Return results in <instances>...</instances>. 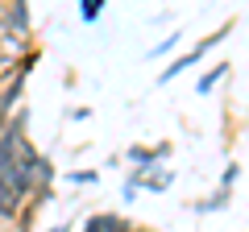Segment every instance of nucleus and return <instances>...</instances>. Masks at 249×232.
Segmentation results:
<instances>
[{"instance_id": "39448f33", "label": "nucleus", "mask_w": 249, "mask_h": 232, "mask_svg": "<svg viewBox=\"0 0 249 232\" xmlns=\"http://www.w3.org/2000/svg\"><path fill=\"white\" fill-rule=\"evenodd\" d=\"M220 207H229V191H216V195H208L204 203L196 207V212H220Z\"/></svg>"}, {"instance_id": "0eeeda50", "label": "nucleus", "mask_w": 249, "mask_h": 232, "mask_svg": "<svg viewBox=\"0 0 249 232\" xmlns=\"http://www.w3.org/2000/svg\"><path fill=\"white\" fill-rule=\"evenodd\" d=\"M175 42H178V33H170V37H162V42H158V46H154V50H150V54H166V50H175Z\"/></svg>"}, {"instance_id": "9d476101", "label": "nucleus", "mask_w": 249, "mask_h": 232, "mask_svg": "<svg viewBox=\"0 0 249 232\" xmlns=\"http://www.w3.org/2000/svg\"><path fill=\"white\" fill-rule=\"evenodd\" d=\"M4 125H9V116H4V108H0V129H4Z\"/></svg>"}, {"instance_id": "6e6552de", "label": "nucleus", "mask_w": 249, "mask_h": 232, "mask_svg": "<svg viewBox=\"0 0 249 232\" xmlns=\"http://www.w3.org/2000/svg\"><path fill=\"white\" fill-rule=\"evenodd\" d=\"M75 182H96V170H79V174H71Z\"/></svg>"}, {"instance_id": "7ed1b4c3", "label": "nucleus", "mask_w": 249, "mask_h": 232, "mask_svg": "<svg viewBox=\"0 0 249 232\" xmlns=\"http://www.w3.org/2000/svg\"><path fill=\"white\" fill-rule=\"evenodd\" d=\"M229 71H232L229 63H216V66H212V71H208V75H199L196 91H199V96H208V91H212V87H216V83H220V79H224V75H229Z\"/></svg>"}, {"instance_id": "f257e3e1", "label": "nucleus", "mask_w": 249, "mask_h": 232, "mask_svg": "<svg viewBox=\"0 0 249 232\" xmlns=\"http://www.w3.org/2000/svg\"><path fill=\"white\" fill-rule=\"evenodd\" d=\"M229 33H232V21H224V25L216 29V33H208L204 42H199V46H191V50H187L183 58H175V63H170L166 71L158 75V83H170V79H178V75H183V71H191V66H196L199 58H204V54L212 50V46H220V42H224V37H229Z\"/></svg>"}, {"instance_id": "1a4fd4ad", "label": "nucleus", "mask_w": 249, "mask_h": 232, "mask_svg": "<svg viewBox=\"0 0 249 232\" xmlns=\"http://www.w3.org/2000/svg\"><path fill=\"white\" fill-rule=\"evenodd\" d=\"M46 232H71V224H54V228H46Z\"/></svg>"}, {"instance_id": "20e7f679", "label": "nucleus", "mask_w": 249, "mask_h": 232, "mask_svg": "<svg viewBox=\"0 0 249 232\" xmlns=\"http://www.w3.org/2000/svg\"><path fill=\"white\" fill-rule=\"evenodd\" d=\"M100 13H104V0H83V4H79V21H83V25H96Z\"/></svg>"}, {"instance_id": "f03ea898", "label": "nucleus", "mask_w": 249, "mask_h": 232, "mask_svg": "<svg viewBox=\"0 0 249 232\" xmlns=\"http://www.w3.org/2000/svg\"><path fill=\"white\" fill-rule=\"evenodd\" d=\"M0 21L13 29H21V33H34V17H29V4H21V0H9V4H0Z\"/></svg>"}, {"instance_id": "423d86ee", "label": "nucleus", "mask_w": 249, "mask_h": 232, "mask_svg": "<svg viewBox=\"0 0 249 232\" xmlns=\"http://www.w3.org/2000/svg\"><path fill=\"white\" fill-rule=\"evenodd\" d=\"M237 170H241V166H237V162H232V166H229V170H224V179H220V191H229V187H232V182H237Z\"/></svg>"}]
</instances>
